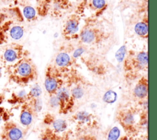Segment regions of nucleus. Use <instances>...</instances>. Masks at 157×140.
I'll list each match as a JSON object with an SVG mask.
<instances>
[{"label": "nucleus", "instance_id": "5", "mask_svg": "<svg viewBox=\"0 0 157 140\" xmlns=\"http://www.w3.org/2000/svg\"><path fill=\"white\" fill-rule=\"evenodd\" d=\"M28 55L29 53L22 45L17 42H10L1 48L0 63L6 67Z\"/></svg>", "mask_w": 157, "mask_h": 140}, {"label": "nucleus", "instance_id": "20", "mask_svg": "<svg viewBox=\"0 0 157 140\" xmlns=\"http://www.w3.org/2000/svg\"><path fill=\"white\" fill-rule=\"evenodd\" d=\"M39 140H63L61 136L47 127L40 134Z\"/></svg>", "mask_w": 157, "mask_h": 140}, {"label": "nucleus", "instance_id": "11", "mask_svg": "<svg viewBox=\"0 0 157 140\" xmlns=\"http://www.w3.org/2000/svg\"><path fill=\"white\" fill-rule=\"evenodd\" d=\"M71 120L77 127L83 128H97L98 121L96 117L91 112L80 111L71 117Z\"/></svg>", "mask_w": 157, "mask_h": 140}, {"label": "nucleus", "instance_id": "17", "mask_svg": "<svg viewBox=\"0 0 157 140\" xmlns=\"http://www.w3.org/2000/svg\"><path fill=\"white\" fill-rule=\"evenodd\" d=\"M1 10L5 15L6 20H12L18 23H21L24 20L22 12L18 7H6Z\"/></svg>", "mask_w": 157, "mask_h": 140}, {"label": "nucleus", "instance_id": "7", "mask_svg": "<svg viewBox=\"0 0 157 140\" xmlns=\"http://www.w3.org/2000/svg\"><path fill=\"white\" fill-rule=\"evenodd\" d=\"M137 112L132 108H123L117 112L116 119L124 131L129 134L135 133L137 129Z\"/></svg>", "mask_w": 157, "mask_h": 140}, {"label": "nucleus", "instance_id": "15", "mask_svg": "<svg viewBox=\"0 0 157 140\" xmlns=\"http://www.w3.org/2000/svg\"><path fill=\"white\" fill-rule=\"evenodd\" d=\"M44 122L57 133L65 131L67 128V123L65 120L58 119L51 114H47L44 116Z\"/></svg>", "mask_w": 157, "mask_h": 140}, {"label": "nucleus", "instance_id": "4", "mask_svg": "<svg viewBox=\"0 0 157 140\" xmlns=\"http://www.w3.org/2000/svg\"><path fill=\"white\" fill-rule=\"evenodd\" d=\"M24 27L21 23L6 20L0 24V46L16 42L24 35Z\"/></svg>", "mask_w": 157, "mask_h": 140}, {"label": "nucleus", "instance_id": "8", "mask_svg": "<svg viewBox=\"0 0 157 140\" xmlns=\"http://www.w3.org/2000/svg\"><path fill=\"white\" fill-rule=\"evenodd\" d=\"M25 135L23 127L12 120L5 122L1 127V140H22Z\"/></svg>", "mask_w": 157, "mask_h": 140}, {"label": "nucleus", "instance_id": "10", "mask_svg": "<svg viewBox=\"0 0 157 140\" xmlns=\"http://www.w3.org/2000/svg\"><path fill=\"white\" fill-rule=\"evenodd\" d=\"M55 95L57 99L58 109L59 114H67L72 110L75 100L65 86L63 85Z\"/></svg>", "mask_w": 157, "mask_h": 140}, {"label": "nucleus", "instance_id": "6", "mask_svg": "<svg viewBox=\"0 0 157 140\" xmlns=\"http://www.w3.org/2000/svg\"><path fill=\"white\" fill-rule=\"evenodd\" d=\"M64 75L53 64L48 65L45 70L44 87L50 96L55 95L63 86Z\"/></svg>", "mask_w": 157, "mask_h": 140}, {"label": "nucleus", "instance_id": "18", "mask_svg": "<svg viewBox=\"0 0 157 140\" xmlns=\"http://www.w3.org/2000/svg\"><path fill=\"white\" fill-rule=\"evenodd\" d=\"M88 8L94 14L93 17H98L106 9L107 2L105 0H91L88 4Z\"/></svg>", "mask_w": 157, "mask_h": 140}, {"label": "nucleus", "instance_id": "25", "mask_svg": "<svg viewBox=\"0 0 157 140\" xmlns=\"http://www.w3.org/2000/svg\"><path fill=\"white\" fill-rule=\"evenodd\" d=\"M116 97H117V95L115 92L112 91H109L107 93H105V94L104 95V100L105 102L111 103H113L115 101Z\"/></svg>", "mask_w": 157, "mask_h": 140}, {"label": "nucleus", "instance_id": "19", "mask_svg": "<svg viewBox=\"0 0 157 140\" xmlns=\"http://www.w3.org/2000/svg\"><path fill=\"white\" fill-rule=\"evenodd\" d=\"M27 92L25 90L13 92L10 97L7 100L8 103L12 106H21L23 103L27 101Z\"/></svg>", "mask_w": 157, "mask_h": 140}, {"label": "nucleus", "instance_id": "13", "mask_svg": "<svg viewBox=\"0 0 157 140\" xmlns=\"http://www.w3.org/2000/svg\"><path fill=\"white\" fill-rule=\"evenodd\" d=\"M37 114L28 101L23 103L20 106L19 115V120L21 126L25 128H29Z\"/></svg>", "mask_w": 157, "mask_h": 140}, {"label": "nucleus", "instance_id": "3", "mask_svg": "<svg viewBox=\"0 0 157 140\" xmlns=\"http://www.w3.org/2000/svg\"><path fill=\"white\" fill-rule=\"evenodd\" d=\"M123 69L127 80H134L142 76V73L148 70V52L132 50L127 51Z\"/></svg>", "mask_w": 157, "mask_h": 140}, {"label": "nucleus", "instance_id": "23", "mask_svg": "<svg viewBox=\"0 0 157 140\" xmlns=\"http://www.w3.org/2000/svg\"><path fill=\"white\" fill-rule=\"evenodd\" d=\"M11 116V112L4 106H0V125L9 120Z\"/></svg>", "mask_w": 157, "mask_h": 140}, {"label": "nucleus", "instance_id": "2", "mask_svg": "<svg viewBox=\"0 0 157 140\" xmlns=\"http://www.w3.org/2000/svg\"><path fill=\"white\" fill-rule=\"evenodd\" d=\"M110 36L105 25L97 17H88L78 32V39L82 45L98 46L107 40Z\"/></svg>", "mask_w": 157, "mask_h": 140}, {"label": "nucleus", "instance_id": "12", "mask_svg": "<svg viewBox=\"0 0 157 140\" xmlns=\"http://www.w3.org/2000/svg\"><path fill=\"white\" fill-rule=\"evenodd\" d=\"M75 62V58L66 51L59 52L55 56L54 65L62 73H66L71 70Z\"/></svg>", "mask_w": 157, "mask_h": 140}, {"label": "nucleus", "instance_id": "21", "mask_svg": "<svg viewBox=\"0 0 157 140\" xmlns=\"http://www.w3.org/2000/svg\"><path fill=\"white\" fill-rule=\"evenodd\" d=\"M21 12L23 18L28 21L33 20L36 16V9L33 6L29 5L25 6L23 8Z\"/></svg>", "mask_w": 157, "mask_h": 140}, {"label": "nucleus", "instance_id": "9", "mask_svg": "<svg viewBox=\"0 0 157 140\" xmlns=\"http://www.w3.org/2000/svg\"><path fill=\"white\" fill-rule=\"evenodd\" d=\"M81 22L80 16L77 13L69 15L63 25L61 34L64 39L71 40L78 38Z\"/></svg>", "mask_w": 157, "mask_h": 140}, {"label": "nucleus", "instance_id": "1", "mask_svg": "<svg viewBox=\"0 0 157 140\" xmlns=\"http://www.w3.org/2000/svg\"><path fill=\"white\" fill-rule=\"evenodd\" d=\"M5 72L9 82L20 86H27L38 78L37 68L29 55L6 66Z\"/></svg>", "mask_w": 157, "mask_h": 140}, {"label": "nucleus", "instance_id": "27", "mask_svg": "<svg viewBox=\"0 0 157 140\" xmlns=\"http://www.w3.org/2000/svg\"><path fill=\"white\" fill-rule=\"evenodd\" d=\"M6 100V96L4 93L0 91V106Z\"/></svg>", "mask_w": 157, "mask_h": 140}, {"label": "nucleus", "instance_id": "29", "mask_svg": "<svg viewBox=\"0 0 157 140\" xmlns=\"http://www.w3.org/2000/svg\"><path fill=\"white\" fill-rule=\"evenodd\" d=\"M2 65L0 63V79L2 77Z\"/></svg>", "mask_w": 157, "mask_h": 140}, {"label": "nucleus", "instance_id": "28", "mask_svg": "<svg viewBox=\"0 0 157 140\" xmlns=\"http://www.w3.org/2000/svg\"><path fill=\"white\" fill-rule=\"evenodd\" d=\"M6 20V18L5 17V15L4 14L2 10H0V24L3 23Z\"/></svg>", "mask_w": 157, "mask_h": 140}, {"label": "nucleus", "instance_id": "26", "mask_svg": "<svg viewBox=\"0 0 157 140\" xmlns=\"http://www.w3.org/2000/svg\"><path fill=\"white\" fill-rule=\"evenodd\" d=\"M75 140H96V138L93 134L86 133L80 135L75 139Z\"/></svg>", "mask_w": 157, "mask_h": 140}, {"label": "nucleus", "instance_id": "16", "mask_svg": "<svg viewBox=\"0 0 157 140\" xmlns=\"http://www.w3.org/2000/svg\"><path fill=\"white\" fill-rule=\"evenodd\" d=\"M134 30L136 35L143 39H148V13H144L142 20L137 21L134 26Z\"/></svg>", "mask_w": 157, "mask_h": 140}, {"label": "nucleus", "instance_id": "24", "mask_svg": "<svg viewBox=\"0 0 157 140\" xmlns=\"http://www.w3.org/2000/svg\"><path fill=\"white\" fill-rule=\"evenodd\" d=\"M120 135V129L117 127H113L109 132L107 140H118Z\"/></svg>", "mask_w": 157, "mask_h": 140}, {"label": "nucleus", "instance_id": "22", "mask_svg": "<svg viewBox=\"0 0 157 140\" xmlns=\"http://www.w3.org/2000/svg\"><path fill=\"white\" fill-rule=\"evenodd\" d=\"M41 93H42V90L40 87L38 85L34 86L33 87L31 88L29 91L27 92V95H26L27 101L32 98L40 97Z\"/></svg>", "mask_w": 157, "mask_h": 140}, {"label": "nucleus", "instance_id": "14", "mask_svg": "<svg viewBox=\"0 0 157 140\" xmlns=\"http://www.w3.org/2000/svg\"><path fill=\"white\" fill-rule=\"evenodd\" d=\"M148 92V78L145 75H142L137 79L135 84L132 94L134 97L140 101L147 100Z\"/></svg>", "mask_w": 157, "mask_h": 140}]
</instances>
